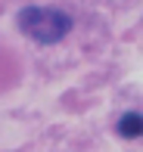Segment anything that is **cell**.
Segmentation results:
<instances>
[{
  "label": "cell",
  "mask_w": 143,
  "mask_h": 152,
  "mask_svg": "<svg viewBox=\"0 0 143 152\" xmlns=\"http://www.w3.org/2000/svg\"><path fill=\"white\" fill-rule=\"evenodd\" d=\"M140 130H143V118H140V112H125V115L118 118V134L125 137V140L140 137Z\"/></svg>",
  "instance_id": "2"
},
{
  "label": "cell",
  "mask_w": 143,
  "mask_h": 152,
  "mask_svg": "<svg viewBox=\"0 0 143 152\" xmlns=\"http://www.w3.org/2000/svg\"><path fill=\"white\" fill-rule=\"evenodd\" d=\"M16 25H19V31L28 34L31 40L50 47V44H59V40L72 31L75 22H72L69 12L56 10V6H25V10H19Z\"/></svg>",
  "instance_id": "1"
}]
</instances>
